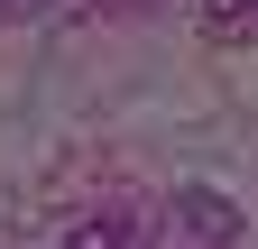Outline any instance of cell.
<instances>
[{
	"label": "cell",
	"instance_id": "cell-3",
	"mask_svg": "<svg viewBox=\"0 0 258 249\" xmlns=\"http://www.w3.org/2000/svg\"><path fill=\"white\" fill-rule=\"evenodd\" d=\"M203 28L212 37H258V0H203Z\"/></svg>",
	"mask_w": 258,
	"mask_h": 249
},
{
	"label": "cell",
	"instance_id": "cell-2",
	"mask_svg": "<svg viewBox=\"0 0 258 249\" xmlns=\"http://www.w3.org/2000/svg\"><path fill=\"white\" fill-rule=\"evenodd\" d=\"M64 249H157V231H148V212L111 203V212H83V222L64 231Z\"/></svg>",
	"mask_w": 258,
	"mask_h": 249
},
{
	"label": "cell",
	"instance_id": "cell-1",
	"mask_svg": "<svg viewBox=\"0 0 258 249\" xmlns=\"http://www.w3.org/2000/svg\"><path fill=\"white\" fill-rule=\"evenodd\" d=\"M249 222H240V203L221 194V184H175V203H166V249H231Z\"/></svg>",
	"mask_w": 258,
	"mask_h": 249
},
{
	"label": "cell",
	"instance_id": "cell-4",
	"mask_svg": "<svg viewBox=\"0 0 258 249\" xmlns=\"http://www.w3.org/2000/svg\"><path fill=\"white\" fill-rule=\"evenodd\" d=\"M10 10H28V0H0V19H10Z\"/></svg>",
	"mask_w": 258,
	"mask_h": 249
}]
</instances>
